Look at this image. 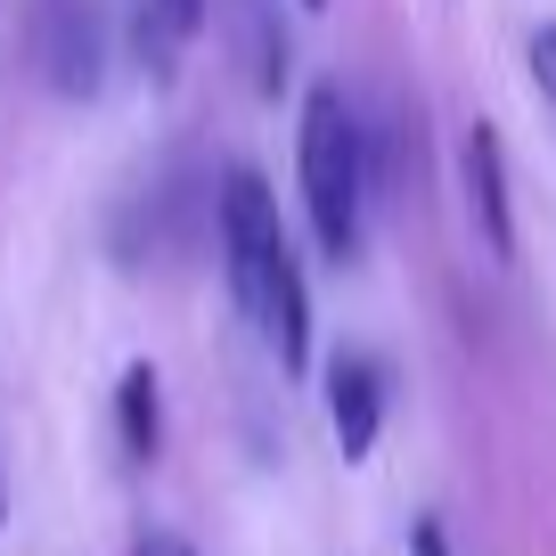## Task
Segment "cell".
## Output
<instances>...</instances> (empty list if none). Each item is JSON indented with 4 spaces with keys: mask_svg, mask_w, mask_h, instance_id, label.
Listing matches in <instances>:
<instances>
[{
    "mask_svg": "<svg viewBox=\"0 0 556 556\" xmlns=\"http://www.w3.org/2000/svg\"><path fill=\"white\" fill-rule=\"evenodd\" d=\"M295 180H303V213L328 262L361 254V222H368V139L352 115L344 83H312L303 90V131H295Z\"/></svg>",
    "mask_w": 556,
    "mask_h": 556,
    "instance_id": "1",
    "label": "cell"
},
{
    "mask_svg": "<svg viewBox=\"0 0 556 556\" xmlns=\"http://www.w3.org/2000/svg\"><path fill=\"white\" fill-rule=\"evenodd\" d=\"M222 270H229V295H238V312L262 328V312H270L278 278L295 270V238H287V222H278V197L270 180L254 173V164H238V173L222 180Z\"/></svg>",
    "mask_w": 556,
    "mask_h": 556,
    "instance_id": "2",
    "label": "cell"
},
{
    "mask_svg": "<svg viewBox=\"0 0 556 556\" xmlns=\"http://www.w3.org/2000/svg\"><path fill=\"white\" fill-rule=\"evenodd\" d=\"M458 189H467V222L483 238L491 262L516 254V205H507V148H500V123H467L458 139Z\"/></svg>",
    "mask_w": 556,
    "mask_h": 556,
    "instance_id": "3",
    "label": "cell"
},
{
    "mask_svg": "<svg viewBox=\"0 0 556 556\" xmlns=\"http://www.w3.org/2000/svg\"><path fill=\"white\" fill-rule=\"evenodd\" d=\"M377 426H384V368L368 352H336L328 361V434L344 451V467H361L377 451Z\"/></svg>",
    "mask_w": 556,
    "mask_h": 556,
    "instance_id": "4",
    "label": "cell"
},
{
    "mask_svg": "<svg viewBox=\"0 0 556 556\" xmlns=\"http://www.w3.org/2000/svg\"><path fill=\"white\" fill-rule=\"evenodd\" d=\"M41 58H50V83L66 90V99H99V74H106L99 9H90V0H50V9H41Z\"/></svg>",
    "mask_w": 556,
    "mask_h": 556,
    "instance_id": "5",
    "label": "cell"
},
{
    "mask_svg": "<svg viewBox=\"0 0 556 556\" xmlns=\"http://www.w3.org/2000/svg\"><path fill=\"white\" fill-rule=\"evenodd\" d=\"M197 34H205V0H131V50L148 83H173Z\"/></svg>",
    "mask_w": 556,
    "mask_h": 556,
    "instance_id": "6",
    "label": "cell"
},
{
    "mask_svg": "<svg viewBox=\"0 0 556 556\" xmlns=\"http://www.w3.org/2000/svg\"><path fill=\"white\" fill-rule=\"evenodd\" d=\"M115 434H123V451H131L139 467L164 451V377L148 361H131L123 384H115Z\"/></svg>",
    "mask_w": 556,
    "mask_h": 556,
    "instance_id": "7",
    "label": "cell"
},
{
    "mask_svg": "<svg viewBox=\"0 0 556 556\" xmlns=\"http://www.w3.org/2000/svg\"><path fill=\"white\" fill-rule=\"evenodd\" d=\"M523 66H532V90H540V99L556 106V17L540 25V34H532V50H523Z\"/></svg>",
    "mask_w": 556,
    "mask_h": 556,
    "instance_id": "8",
    "label": "cell"
},
{
    "mask_svg": "<svg viewBox=\"0 0 556 556\" xmlns=\"http://www.w3.org/2000/svg\"><path fill=\"white\" fill-rule=\"evenodd\" d=\"M131 556H197V548H189L180 532H139V540H131Z\"/></svg>",
    "mask_w": 556,
    "mask_h": 556,
    "instance_id": "9",
    "label": "cell"
},
{
    "mask_svg": "<svg viewBox=\"0 0 556 556\" xmlns=\"http://www.w3.org/2000/svg\"><path fill=\"white\" fill-rule=\"evenodd\" d=\"M409 556H451V540H442V523H434V516L409 532Z\"/></svg>",
    "mask_w": 556,
    "mask_h": 556,
    "instance_id": "10",
    "label": "cell"
},
{
    "mask_svg": "<svg viewBox=\"0 0 556 556\" xmlns=\"http://www.w3.org/2000/svg\"><path fill=\"white\" fill-rule=\"evenodd\" d=\"M0 523H9V483H0Z\"/></svg>",
    "mask_w": 556,
    "mask_h": 556,
    "instance_id": "11",
    "label": "cell"
},
{
    "mask_svg": "<svg viewBox=\"0 0 556 556\" xmlns=\"http://www.w3.org/2000/svg\"><path fill=\"white\" fill-rule=\"evenodd\" d=\"M303 9H328V0H303Z\"/></svg>",
    "mask_w": 556,
    "mask_h": 556,
    "instance_id": "12",
    "label": "cell"
}]
</instances>
